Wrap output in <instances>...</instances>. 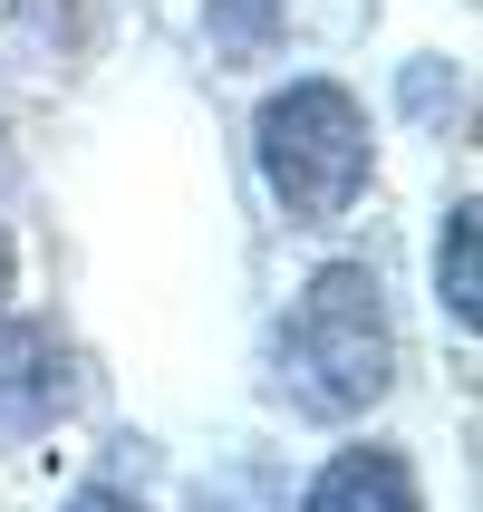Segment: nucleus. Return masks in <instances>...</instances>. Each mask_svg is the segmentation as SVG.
I'll list each match as a JSON object with an SVG mask.
<instances>
[{"instance_id":"nucleus-1","label":"nucleus","mask_w":483,"mask_h":512,"mask_svg":"<svg viewBox=\"0 0 483 512\" xmlns=\"http://www.w3.org/2000/svg\"><path fill=\"white\" fill-rule=\"evenodd\" d=\"M397 387V329H387V290L368 261H329L281 319V397L319 426L368 416Z\"/></svg>"},{"instance_id":"nucleus-2","label":"nucleus","mask_w":483,"mask_h":512,"mask_svg":"<svg viewBox=\"0 0 483 512\" xmlns=\"http://www.w3.org/2000/svg\"><path fill=\"white\" fill-rule=\"evenodd\" d=\"M261 184L290 223H339L348 203L368 194L377 145H368V107L348 97L339 78H290L271 107H261Z\"/></svg>"},{"instance_id":"nucleus-3","label":"nucleus","mask_w":483,"mask_h":512,"mask_svg":"<svg viewBox=\"0 0 483 512\" xmlns=\"http://www.w3.org/2000/svg\"><path fill=\"white\" fill-rule=\"evenodd\" d=\"M78 397H87L78 348L58 339L49 319H0V435L29 445V435H49L58 416H78Z\"/></svg>"},{"instance_id":"nucleus-4","label":"nucleus","mask_w":483,"mask_h":512,"mask_svg":"<svg viewBox=\"0 0 483 512\" xmlns=\"http://www.w3.org/2000/svg\"><path fill=\"white\" fill-rule=\"evenodd\" d=\"M300 512H426V493H416V464L397 445H348V455L319 464Z\"/></svg>"},{"instance_id":"nucleus-5","label":"nucleus","mask_w":483,"mask_h":512,"mask_svg":"<svg viewBox=\"0 0 483 512\" xmlns=\"http://www.w3.org/2000/svg\"><path fill=\"white\" fill-rule=\"evenodd\" d=\"M435 290H445L455 329H474V310H483V281H474V203H455V213H445V242H435Z\"/></svg>"},{"instance_id":"nucleus-6","label":"nucleus","mask_w":483,"mask_h":512,"mask_svg":"<svg viewBox=\"0 0 483 512\" xmlns=\"http://www.w3.org/2000/svg\"><path fill=\"white\" fill-rule=\"evenodd\" d=\"M203 29H213L223 58H261L271 29H281V0H203Z\"/></svg>"},{"instance_id":"nucleus-7","label":"nucleus","mask_w":483,"mask_h":512,"mask_svg":"<svg viewBox=\"0 0 483 512\" xmlns=\"http://www.w3.org/2000/svg\"><path fill=\"white\" fill-rule=\"evenodd\" d=\"M406 107H416V126H455V116H464L455 58H416V68H406Z\"/></svg>"},{"instance_id":"nucleus-8","label":"nucleus","mask_w":483,"mask_h":512,"mask_svg":"<svg viewBox=\"0 0 483 512\" xmlns=\"http://www.w3.org/2000/svg\"><path fill=\"white\" fill-rule=\"evenodd\" d=\"M68 512H145V503H136V493H116V484H78Z\"/></svg>"},{"instance_id":"nucleus-9","label":"nucleus","mask_w":483,"mask_h":512,"mask_svg":"<svg viewBox=\"0 0 483 512\" xmlns=\"http://www.w3.org/2000/svg\"><path fill=\"white\" fill-rule=\"evenodd\" d=\"M10 281H20V252H10V232H0V310H10Z\"/></svg>"}]
</instances>
